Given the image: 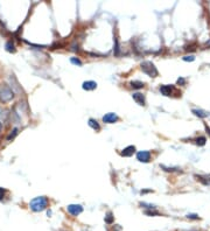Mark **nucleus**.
I'll list each match as a JSON object with an SVG mask.
<instances>
[{"instance_id": "1", "label": "nucleus", "mask_w": 210, "mask_h": 231, "mask_svg": "<svg viewBox=\"0 0 210 231\" xmlns=\"http://www.w3.org/2000/svg\"><path fill=\"white\" fill-rule=\"evenodd\" d=\"M48 206V200L46 196H38V197L33 198L29 202V208L35 212L43 211Z\"/></svg>"}, {"instance_id": "2", "label": "nucleus", "mask_w": 210, "mask_h": 231, "mask_svg": "<svg viewBox=\"0 0 210 231\" xmlns=\"http://www.w3.org/2000/svg\"><path fill=\"white\" fill-rule=\"evenodd\" d=\"M14 97V91L11 89V87L8 84H2L0 88V102L1 103H8L13 99Z\"/></svg>"}, {"instance_id": "3", "label": "nucleus", "mask_w": 210, "mask_h": 231, "mask_svg": "<svg viewBox=\"0 0 210 231\" xmlns=\"http://www.w3.org/2000/svg\"><path fill=\"white\" fill-rule=\"evenodd\" d=\"M141 70H143V72H145V74L149 77L158 76L157 68H155V66H154L151 61H144V62L141 63Z\"/></svg>"}, {"instance_id": "4", "label": "nucleus", "mask_w": 210, "mask_h": 231, "mask_svg": "<svg viewBox=\"0 0 210 231\" xmlns=\"http://www.w3.org/2000/svg\"><path fill=\"white\" fill-rule=\"evenodd\" d=\"M67 210L72 216H78L83 211V207L81 204H69L67 207Z\"/></svg>"}, {"instance_id": "5", "label": "nucleus", "mask_w": 210, "mask_h": 231, "mask_svg": "<svg viewBox=\"0 0 210 231\" xmlns=\"http://www.w3.org/2000/svg\"><path fill=\"white\" fill-rule=\"evenodd\" d=\"M118 116L113 113V112H110V113H106L105 116H103V121L106 123V124H112V123H116L118 121Z\"/></svg>"}, {"instance_id": "6", "label": "nucleus", "mask_w": 210, "mask_h": 231, "mask_svg": "<svg viewBox=\"0 0 210 231\" xmlns=\"http://www.w3.org/2000/svg\"><path fill=\"white\" fill-rule=\"evenodd\" d=\"M137 159L141 162H148L151 159V153L148 151H140L137 153Z\"/></svg>"}, {"instance_id": "7", "label": "nucleus", "mask_w": 210, "mask_h": 231, "mask_svg": "<svg viewBox=\"0 0 210 231\" xmlns=\"http://www.w3.org/2000/svg\"><path fill=\"white\" fill-rule=\"evenodd\" d=\"M174 91V87L173 85H161L160 87V92L163 96H171Z\"/></svg>"}, {"instance_id": "8", "label": "nucleus", "mask_w": 210, "mask_h": 231, "mask_svg": "<svg viewBox=\"0 0 210 231\" xmlns=\"http://www.w3.org/2000/svg\"><path fill=\"white\" fill-rule=\"evenodd\" d=\"M132 98L137 102V104H139V105H145V97H144L143 93H140V92H135V93L132 95Z\"/></svg>"}, {"instance_id": "9", "label": "nucleus", "mask_w": 210, "mask_h": 231, "mask_svg": "<svg viewBox=\"0 0 210 231\" xmlns=\"http://www.w3.org/2000/svg\"><path fill=\"white\" fill-rule=\"evenodd\" d=\"M82 88H83L84 90H86V91H90V90H95L96 88H97V83L94 82V81H86V82L83 83Z\"/></svg>"}, {"instance_id": "10", "label": "nucleus", "mask_w": 210, "mask_h": 231, "mask_svg": "<svg viewBox=\"0 0 210 231\" xmlns=\"http://www.w3.org/2000/svg\"><path fill=\"white\" fill-rule=\"evenodd\" d=\"M134 152H135V147L134 146H127L125 149H123L121 155L123 156H131V155H133Z\"/></svg>"}, {"instance_id": "11", "label": "nucleus", "mask_w": 210, "mask_h": 231, "mask_svg": "<svg viewBox=\"0 0 210 231\" xmlns=\"http://www.w3.org/2000/svg\"><path fill=\"white\" fill-rule=\"evenodd\" d=\"M191 112H193L196 117H200V118H205V117L209 116V112H207V111H204V110H200V109H199V110H197V109H194Z\"/></svg>"}, {"instance_id": "12", "label": "nucleus", "mask_w": 210, "mask_h": 231, "mask_svg": "<svg viewBox=\"0 0 210 231\" xmlns=\"http://www.w3.org/2000/svg\"><path fill=\"white\" fill-rule=\"evenodd\" d=\"M89 126H90L91 129H94L95 131H99L100 130V126L99 124L97 123V120H95V119H89Z\"/></svg>"}, {"instance_id": "13", "label": "nucleus", "mask_w": 210, "mask_h": 231, "mask_svg": "<svg viewBox=\"0 0 210 231\" xmlns=\"http://www.w3.org/2000/svg\"><path fill=\"white\" fill-rule=\"evenodd\" d=\"M5 48H6V50H7L8 53H14V52H15V46H14V43H13L12 41H8V42L6 43Z\"/></svg>"}, {"instance_id": "14", "label": "nucleus", "mask_w": 210, "mask_h": 231, "mask_svg": "<svg viewBox=\"0 0 210 231\" xmlns=\"http://www.w3.org/2000/svg\"><path fill=\"white\" fill-rule=\"evenodd\" d=\"M131 87L133 89H141L144 88V82H140V81H132L131 82Z\"/></svg>"}, {"instance_id": "15", "label": "nucleus", "mask_w": 210, "mask_h": 231, "mask_svg": "<svg viewBox=\"0 0 210 231\" xmlns=\"http://www.w3.org/2000/svg\"><path fill=\"white\" fill-rule=\"evenodd\" d=\"M18 129H13V130L11 131V133L8 135H7V141H11V140H13L16 137V134H18Z\"/></svg>"}, {"instance_id": "16", "label": "nucleus", "mask_w": 210, "mask_h": 231, "mask_svg": "<svg viewBox=\"0 0 210 231\" xmlns=\"http://www.w3.org/2000/svg\"><path fill=\"white\" fill-rule=\"evenodd\" d=\"M104 220H105V222H106L107 224H112V222H113V216H112V212H111V211L107 212Z\"/></svg>"}, {"instance_id": "17", "label": "nucleus", "mask_w": 210, "mask_h": 231, "mask_svg": "<svg viewBox=\"0 0 210 231\" xmlns=\"http://www.w3.org/2000/svg\"><path fill=\"white\" fill-rule=\"evenodd\" d=\"M205 141H207V139H205L204 137H200V138L196 139V145H199V146H204Z\"/></svg>"}, {"instance_id": "18", "label": "nucleus", "mask_w": 210, "mask_h": 231, "mask_svg": "<svg viewBox=\"0 0 210 231\" xmlns=\"http://www.w3.org/2000/svg\"><path fill=\"white\" fill-rule=\"evenodd\" d=\"M182 60L186 61V62H193V61L195 60V56H194V55H187V56H183Z\"/></svg>"}, {"instance_id": "19", "label": "nucleus", "mask_w": 210, "mask_h": 231, "mask_svg": "<svg viewBox=\"0 0 210 231\" xmlns=\"http://www.w3.org/2000/svg\"><path fill=\"white\" fill-rule=\"evenodd\" d=\"M70 62H71L72 64H76V66H82V61L80 60V58L71 57V60H70Z\"/></svg>"}, {"instance_id": "20", "label": "nucleus", "mask_w": 210, "mask_h": 231, "mask_svg": "<svg viewBox=\"0 0 210 231\" xmlns=\"http://www.w3.org/2000/svg\"><path fill=\"white\" fill-rule=\"evenodd\" d=\"M145 214L148 215V216H157V215H159V212L155 211V210H146Z\"/></svg>"}, {"instance_id": "21", "label": "nucleus", "mask_w": 210, "mask_h": 231, "mask_svg": "<svg viewBox=\"0 0 210 231\" xmlns=\"http://www.w3.org/2000/svg\"><path fill=\"white\" fill-rule=\"evenodd\" d=\"M115 55H119V43H118V40L116 38V47H115Z\"/></svg>"}, {"instance_id": "22", "label": "nucleus", "mask_w": 210, "mask_h": 231, "mask_svg": "<svg viewBox=\"0 0 210 231\" xmlns=\"http://www.w3.org/2000/svg\"><path fill=\"white\" fill-rule=\"evenodd\" d=\"M5 195H6V190L4 189V188L0 187V201H1V200H4Z\"/></svg>"}, {"instance_id": "23", "label": "nucleus", "mask_w": 210, "mask_h": 231, "mask_svg": "<svg viewBox=\"0 0 210 231\" xmlns=\"http://www.w3.org/2000/svg\"><path fill=\"white\" fill-rule=\"evenodd\" d=\"M187 217H188V218H190V220H199V216H197V215H195V214H188V215H187Z\"/></svg>"}, {"instance_id": "24", "label": "nucleus", "mask_w": 210, "mask_h": 231, "mask_svg": "<svg viewBox=\"0 0 210 231\" xmlns=\"http://www.w3.org/2000/svg\"><path fill=\"white\" fill-rule=\"evenodd\" d=\"M186 83V79L185 78H182V77H180L179 79H177V84H181V85H183Z\"/></svg>"}, {"instance_id": "25", "label": "nucleus", "mask_w": 210, "mask_h": 231, "mask_svg": "<svg viewBox=\"0 0 210 231\" xmlns=\"http://www.w3.org/2000/svg\"><path fill=\"white\" fill-rule=\"evenodd\" d=\"M161 168H163L165 170H167V172H174V170H177L179 168H167V167H165V166H161Z\"/></svg>"}, {"instance_id": "26", "label": "nucleus", "mask_w": 210, "mask_h": 231, "mask_svg": "<svg viewBox=\"0 0 210 231\" xmlns=\"http://www.w3.org/2000/svg\"><path fill=\"white\" fill-rule=\"evenodd\" d=\"M205 131H207V133L210 135V127L208 125H205Z\"/></svg>"}, {"instance_id": "27", "label": "nucleus", "mask_w": 210, "mask_h": 231, "mask_svg": "<svg viewBox=\"0 0 210 231\" xmlns=\"http://www.w3.org/2000/svg\"><path fill=\"white\" fill-rule=\"evenodd\" d=\"M1 129H2V125H1V123H0V131H1Z\"/></svg>"}, {"instance_id": "28", "label": "nucleus", "mask_w": 210, "mask_h": 231, "mask_svg": "<svg viewBox=\"0 0 210 231\" xmlns=\"http://www.w3.org/2000/svg\"><path fill=\"white\" fill-rule=\"evenodd\" d=\"M1 113H2V110H1V109H0V116H1Z\"/></svg>"}, {"instance_id": "29", "label": "nucleus", "mask_w": 210, "mask_h": 231, "mask_svg": "<svg viewBox=\"0 0 210 231\" xmlns=\"http://www.w3.org/2000/svg\"><path fill=\"white\" fill-rule=\"evenodd\" d=\"M193 231H196V230H193Z\"/></svg>"}]
</instances>
